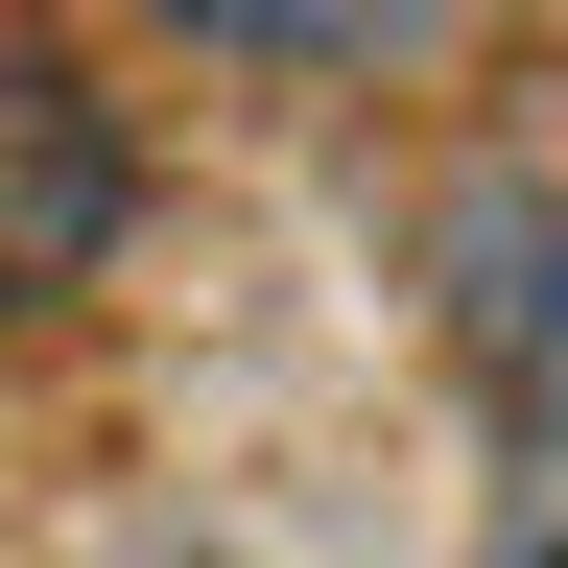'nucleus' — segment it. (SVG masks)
I'll return each mask as SVG.
<instances>
[{"label": "nucleus", "instance_id": "f257e3e1", "mask_svg": "<svg viewBox=\"0 0 568 568\" xmlns=\"http://www.w3.org/2000/svg\"><path fill=\"white\" fill-rule=\"evenodd\" d=\"M450 284H474V355L497 403H521V568H568V142H521L474 213H450Z\"/></svg>", "mask_w": 568, "mask_h": 568}, {"label": "nucleus", "instance_id": "f03ea898", "mask_svg": "<svg viewBox=\"0 0 568 568\" xmlns=\"http://www.w3.org/2000/svg\"><path fill=\"white\" fill-rule=\"evenodd\" d=\"M119 213H142L119 119L71 95L48 48H0V308H48V284H95V261H119Z\"/></svg>", "mask_w": 568, "mask_h": 568}, {"label": "nucleus", "instance_id": "7ed1b4c3", "mask_svg": "<svg viewBox=\"0 0 568 568\" xmlns=\"http://www.w3.org/2000/svg\"><path fill=\"white\" fill-rule=\"evenodd\" d=\"M142 24H190V48H237V71H426L474 0H142Z\"/></svg>", "mask_w": 568, "mask_h": 568}]
</instances>
